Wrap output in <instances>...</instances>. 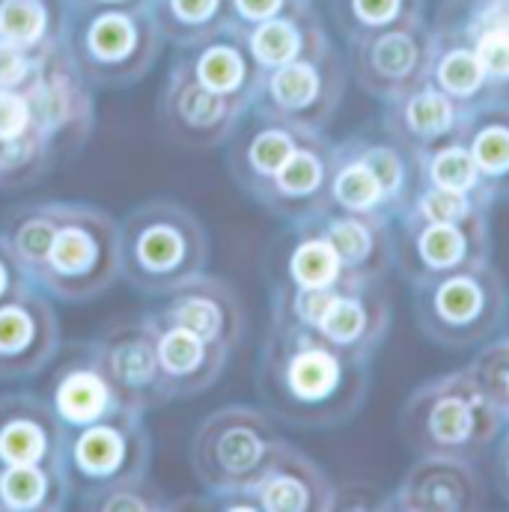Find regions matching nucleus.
<instances>
[{"label":"nucleus","instance_id":"obj_1","mask_svg":"<svg viewBox=\"0 0 509 512\" xmlns=\"http://www.w3.org/2000/svg\"><path fill=\"white\" fill-rule=\"evenodd\" d=\"M126 277L143 292H173L206 262V233L179 203L161 200L131 212L120 233Z\"/></svg>","mask_w":509,"mask_h":512},{"label":"nucleus","instance_id":"obj_2","mask_svg":"<svg viewBox=\"0 0 509 512\" xmlns=\"http://www.w3.org/2000/svg\"><path fill=\"white\" fill-rule=\"evenodd\" d=\"M51 212L54 236L36 274L60 298L84 301L90 295H99L123 268L120 227L105 212H96L90 206L51 203Z\"/></svg>","mask_w":509,"mask_h":512},{"label":"nucleus","instance_id":"obj_3","mask_svg":"<svg viewBox=\"0 0 509 512\" xmlns=\"http://www.w3.org/2000/svg\"><path fill=\"white\" fill-rule=\"evenodd\" d=\"M96 367L123 408L143 411L170 399L149 319L126 322L102 334L96 343Z\"/></svg>","mask_w":509,"mask_h":512},{"label":"nucleus","instance_id":"obj_4","mask_svg":"<svg viewBox=\"0 0 509 512\" xmlns=\"http://www.w3.org/2000/svg\"><path fill=\"white\" fill-rule=\"evenodd\" d=\"M57 346V322L48 301L15 292L0 301V376L21 379L45 367Z\"/></svg>","mask_w":509,"mask_h":512},{"label":"nucleus","instance_id":"obj_5","mask_svg":"<svg viewBox=\"0 0 509 512\" xmlns=\"http://www.w3.org/2000/svg\"><path fill=\"white\" fill-rule=\"evenodd\" d=\"M239 417L236 408L212 414L194 438V471L206 486L233 489L262 462V438Z\"/></svg>","mask_w":509,"mask_h":512},{"label":"nucleus","instance_id":"obj_6","mask_svg":"<svg viewBox=\"0 0 509 512\" xmlns=\"http://www.w3.org/2000/svg\"><path fill=\"white\" fill-rule=\"evenodd\" d=\"M146 450V438L137 435V426L123 420L120 414H102L87 423L84 435L72 447V468L96 483V492L123 480L143 477L146 468L131 465L134 453Z\"/></svg>","mask_w":509,"mask_h":512},{"label":"nucleus","instance_id":"obj_7","mask_svg":"<svg viewBox=\"0 0 509 512\" xmlns=\"http://www.w3.org/2000/svg\"><path fill=\"white\" fill-rule=\"evenodd\" d=\"M155 322L179 325L197 334L206 343L230 346L236 337V301L233 292L221 280H209L203 274L185 280L173 289V298L152 316Z\"/></svg>","mask_w":509,"mask_h":512},{"label":"nucleus","instance_id":"obj_8","mask_svg":"<svg viewBox=\"0 0 509 512\" xmlns=\"http://www.w3.org/2000/svg\"><path fill=\"white\" fill-rule=\"evenodd\" d=\"M149 325L155 331L158 364H161L170 399L197 393L218 376V367L224 364V346L206 343L188 328L155 322L152 316H149Z\"/></svg>","mask_w":509,"mask_h":512},{"label":"nucleus","instance_id":"obj_9","mask_svg":"<svg viewBox=\"0 0 509 512\" xmlns=\"http://www.w3.org/2000/svg\"><path fill=\"white\" fill-rule=\"evenodd\" d=\"M57 435L51 411L33 399H6L0 405V462L6 465H57Z\"/></svg>","mask_w":509,"mask_h":512},{"label":"nucleus","instance_id":"obj_10","mask_svg":"<svg viewBox=\"0 0 509 512\" xmlns=\"http://www.w3.org/2000/svg\"><path fill=\"white\" fill-rule=\"evenodd\" d=\"M221 96L224 93L203 87L197 78L176 87V93L164 102V123L170 134L194 146H203L206 140L218 137L215 128L230 114V105Z\"/></svg>","mask_w":509,"mask_h":512},{"label":"nucleus","instance_id":"obj_11","mask_svg":"<svg viewBox=\"0 0 509 512\" xmlns=\"http://www.w3.org/2000/svg\"><path fill=\"white\" fill-rule=\"evenodd\" d=\"M111 387L99 367H69L54 387V408L69 423H93L108 411Z\"/></svg>","mask_w":509,"mask_h":512},{"label":"nucleus","instance_id":"obj_12","mask_svg":"<svg viewBox=\"0 0 509 512\" xmlns=\"http://www.w3.org/2000/svg\"><path fill=\"white\" fill-rule=\"evenodd\" d=\"M57 465H6L0 474V501L9 510L57 507L48 495Z\"/></svg>","mask_w":509,"mask_h":512},{"label":"nucleus","instance_id":"obj_13","mask_svg":"<svg viewBox=\"0 0 509 512\" xmlns=\"http://www.w3.org/2000/svg\"><path fill=\"white\" fill-rule=\"evenodd\" d=\"M45 30V9L39 0H3L0 3V39L12 45H33Z\"/></svg>","mask_w":509,"mask_h":512},{"label":"nucleus","instance_id":"obj_14","mask_svg":"<svg viewBox=\"0 0 509 512\" xmlns=\"http://www.w3.org/2000/svg\"><path fill=\"white\" fill-rule=\"evenodd\" d=\"M289 384L304 399L325 396L337 384V364L325 352H301L289 367Z\"/></svg>","mask_w":509,"mask_h":512},{"label":"nucleus","instance_id":"obj_15","mask_svg":"<svg viewBox=\"0 0 509 512\" xmlns=\"http://www.w3.org/2000/svg\"><path fill=\"white\" fill-rule=\"evenodd\" d=\"M134 27L123 15H102L90 30V48L102 63H120L134 48Z\"/></svg>","mask_w":509,"mask_h":512},{"label":"nucleus","instance_id":"obj_16","mask_svg":"<svg viewBox=\"0 0 509 512\" xmlns=\"http://www.w3.org/2000/svg\"><path fill=\"white\" fill-rule=\"evenodd\" d=\"M242 75H245L242 57L236 51H230V48H212V51H206L200 57V63H197V72H194V78L203 87L215 90V93L236 90L239 81H242Z\"/></svg>","mask_w":509,"mask_h":512},{"label":"nucleus","instance_id":"obj_17","mask_svg":"<svg viewBox=\"0 0 509 512\" xmlns=\"http://www.w3.org/2000/svg\"><path fill=\"white\" fill-rule=\"evenodd\" d=\"M337 265H340V256H337V251L331 245L313 242V245H304L295 254V259H292V274L307 289H322V286H328L337 277Z\"/></svg>","mask_w":509,"mask_h":512},{"label":"nucleus","instance_id":"obj_18","mask_svg":"<svg viewBox=\"0 0 509 512\" xmlns=\"http://www.w3.org/2000/svg\"><path fill=\"white\" fill-rule=\"evenodd\" d=\"M271 90H274L277 105H283V108H304L316 96V75L304 63H289V66H283L274 75Z\"/></svg>","mask_w":509,"mask_h":512},{"label":"nucleus","instance_id":"obj_19","mask_svg":"<svg viewBox=\"0 0 509 512\" xmlns=\"http://www.w3.org/2000/svg\"><path fill=\"white\" fill-rule=\"evenodd\" d=\"M254 51L262 63H289L298 51V36L289 24L271 21L265 27H259L254 36Z\"/></svg>","mask_w":509,"mask_h":512},{"label":"nucleus","instance_id":"obj_20","mask_svg":"<svg viewBox=\"0 0 509 512\" xmlns=\"http://www.w3.org/2000/svg\"><path fill=\"white\" fill-rule=\"evenodd\" d=\"M379 194H382V185H379V179L370 173L367 164H364V167H349V170H343L340 179H337V197H340L346 206H352V209H364V206L376 203Z\"/></svg>","mask_w":509,"mask_h":512},{"label":"nucleus","instance_id":"obj_21","mask_svg":"<svg viewBox=\"0 0 509 512\" xmlns=\"http://www.w3.org/2000/svg\"><path fill=\"white\" fill-rule=\"evenodd\" d=\"M322 167L310 152H292L289 161L277 170V182L289 194H307L319 185Z\"/></svg>","mask_w":509,"mask_h":512},{"label":"nucleus","instance_id":"obj_22","mask_svg":"<svg viewBox=\"0 0 509 512\" xmlns=\"http://www.w3.org/2000/svg\"><path fill=\"white\" fill-rule=\"evenodd\" d=\"M33 128L27 96L15 90H0V143H12Z\"/></svg>","mask_w":509,"mask_h":512},{"label":"nucleus","instance_id":"obj_23","mask_svg":"<svg viewBox=\"0 0 509 512\" xmlns=\"http://www.w3.org/2000/svg\"><path fill=\"white\" fill-rule=\"evenodd\" d=\"M292 152H295L292 140L283 131H265V134L256 137L254 146H251V164L259 173L277 176V170L289 161Z\"/></svg>","mask_w":509,"mask_h":512},{"label":"nucleus","instance_id":"obj_24","mask_svg":"<svg viewBox=\"0 0 509 512\" xmlns=\"http://www.w3.org/2000/svg\"><path fill=\"white\" fill-rule=\"evenodd\" d=\"M432 173H435V182H438L441 188L465 191V188H471V182H474V161H471L465 152L450 149V152H444V155L435 161Z\"/></svg>","mask_w":509,"mask_h":512},{"label":"nucleus","instance_id":"obj_25","mask_svg":"<svg viewBox=\"0 0 509 512\" xmlns=\"http://www.w3.org/2000/svg\"><path fill=\"white\" fill-rule=\"evenodd\" d=\"M480 75H483L480 60H474L471 54H462V51L450 54L441 66V81L453 93H471L480 84Z\"/></svg>","mask_w":509,"mask_h":512},{"label":"nucleus","instance_id":"obj_26","mask_svg":"<svg viewBox=\"0 0 509 512\" xmlns=\"http://www.w3.org/2000/svg\"><path fill=\"white\" fill-rule=\"evenodd\" d=\"M438 307L447 319H471L480 310V292L468 280H450L441 289Z\"/></svg>","mask_w":509,"mask_h":512},{"label":"nucleus","instance_id":"obj_27","mask_svg":"<svg viewBox=\"0 0 509 512\" xmlns=\"http://www.w3.org/2000/svg\"><path fill=\"white\" fill-rule=\"evenodd\" d=\"M420 248H423V256L432 265H450V262H456L459 254H462V236L453 227L438 224V227H432V230L423 233Z\"/></svg>","mask_w":509,"mask_h":512},{"label":"nucleus","instance_id":"obj_28","mask_svg":"<svg viewBox=\"0 0 509 512\" xmlns=\"http://www.w3.org/2000/svg\"><path fill=\"white\" fill-rule=\"evenodd\" d=\"M319 325H322L325 334L334 337V340H352V337L361 331V325H364V313H361L358 304H352V301H337V298H334V304L328 307V313L322 316Z\"/></svg>","mask_w":509,"mask_h":512},{"label":"nucleus","instance_id":"obj_29","mask_svg":"<svg viewBox=\"0 0 509 512\" xmlns=\"http://www.w3.org/2000/svg\"><path fill=\"white\" fill-rule=\"evenodd\" d=\"M408 120L417 131L435 134V131L447 128V123H450V105L441 96H432V93L420 96V99H414V105L408 111Z\"/></svg>","mask_w":509,"mask_h":512},{"label":"nucleus","instance_id":"obj_30","mask_svg":"<svg viewBox=\"0 0 509 512\" xmlns=\"http://www.w3.org/2000/svg\"><path fill=\"white\" fill-rule=\"evenodd\" d=\"M468 426H471V420H468V411H465V405L462 402H456V399H447V402H441L438 408H435V417H432V432L441 438V441H462L465 435H468Z\"/></svg>","mask_w":509,"mask_h":512},{"label":"nucleus","instance_id":"obj_31","mask_svg":"<svg viewBox=\"0 0 509 512\" xmlns=\"http://www.w3.org/2000/svg\"><path fill=\"white\" fill-rule=\"evenodd\" d=\"M262 507L268 510H304L307 495L298 480L289 477H274L262 486Z\"/></svg>","mask_w":509,"mask_h":512},{"label":"nucleus","instance_id":"obj_32","mask_svg":"<svg viewBox=\"0 0 509 512\" xmlns=\"http://www.w3.org/2000/svg\"><path fill=\"white\" fill-rule=\"evenodd\" d=\"M474 158L486 167V170H504L509 167V134L501 128L486 131L477 146H474Z\"/></svg>","mask_w":509,"mask_h":512},{"label":"nucleus","instance_id":"obj_33","mask_svg":"<svg viewBox=\"0 0 509 512\" xmlns=\"http://www.w3.org/2000/svg\"><path fill=\"white\" fill-rule=\"evenodd\" d=\"M331 248L337 251L340 259L355 262V259H361V256L367 254L370 236H367V230L361 224H337L334 233H331Z\"/></svg>","mask_w":509,"mask_h":512},{"label":"nucleus","instance_id":"obj_34","mask_svg":"<svg viewBox=\"0 0 509 512\" xmlns=\"http://www.w3.org/2000/svg\"><path fill=\"white\" fill-rule=\"evenodd\" d=\"M376 60H379V66H382L384 72L402 75L411 66V60H414V48H411V42L405 36H387L376 48Z\"/></svg>","mask_w":509,"mask_h":512},{"label":"nucleus","instance_id":"obj_35","mask_svg":"<svg viewBox=\"0 0 509 512\" xmlns=\"http://www.w3.org/2000/svg\"><path fill=\"white\" fill-rule=\"evenodd\" d=\"M27 78V57L18 45L0 39V90H18Z\"/></svg>","mask_w":509,"mask_h":512},{"label":"nucleus","instance_id":"obj_36","mask_svg":"<svg viewBox=\"0 0 509 512\" xmlns=\"http://www.w3.org/2000/svg\"><path fill=\"white\" fill-rule=\"evenodd\" d=\"M426 215L438 224H453L465 215V200L459 191H450V188H441L435 194L426 197Z\"/></svg>","mask_w":509,"mask_h":512},{"label":"nucleus","instance_id":"obj_37","mask_svg":"<svg viewBox=\"0 0 509 512\" xmlns=\"http://www.w3.org/2000/svg\"><path fill=\"white\" fill-rule=\"evenodd\" d=\"M480 66L492 75H509V33H489L480 42Z\"/></svg>","mask_w":509,"mask_h":512},{"label":"nucleus","instance_id":"obj_38","mask_svg":"<svg viewBox=\"0 0 509 512\" xmlns=\"http://www.w3.org/2000/svg\"><path fill=\"white\" fill-rule=\"evenodd\" d=\"M21 274H24L21 259L0 239V301L15 295V292H24V277Z\"/></svg>","mask_w":509,"mask_h":512},{"label":"nucleus","instance_id":"obj_39","mask_svg":"<svg viewBox=\"0 0 509 512\" xmlns=\"http://www.w3.org/2000/svg\"><path fill=\"white\" fill-rule=\"evenodd\" d=\"M367 167H370V173L379 179L382 188H393V185L399 182V164H396V158H393L390 152H373V155L367 158Z\"/></svg>","mask_w":509,"mask_h":512},{"label":"nucleus","instance_id":"obj_40","mask_svg":"<svg viewBox=\"0 0 509 512\" xmlns=\"http://www.w3.org/2000/svg\"><path fill=\"white\" fill-rule=\"evenodd\" d=\"M331 304H334V295H328V292H322V289H310V292L301 298L298 310H301V316H304L307 322L319 325V322H322V316L328 313V307H331Z\"/></svg>","mask_w":509,"mask_h":512},{"label":"nucleus","instance_id":"obj_41","mask_svg":"<svg viewBox=\"0 0 509 512\" xmlns=\"http://www.w3.org/2000/svg\"><path fill=\"white\" fill-rule=\"evenodd\" d=\"M218 0H173V9L185 21H206L215 12Z\"/></svg>","mask_w":509,"mask_h":512},{"label":"nucleus","instance_id":"obj_42","mask_svg":"<svg viewBox=\"0 0 509 512\" xmlns=\"http://www.w3.org/2000/svg\"><path fill=\"white\" fill-rule=\"evenodd\" d=\"M355 3L367 21H387L396 9V0H355Z\"/></svg>","mask_w":509,"mask_h":512},{"label":"nucleus","instance_id":"obj_43","mask_svg":"<svg viewBox=\"0 0 509 512\" xmlns=\"http://www.w3.org/2000/svg\"><path fill=\"white\" fill-rule=\"evenodd\" d=\"M277 6L280 0H239V9L251 18H268Z\"/></svg>","mask_w":509,"mask_h":512},{"label":"nucleus","instance_id":"obj_44","mask_svg":"<svg viewBox=\"0 0 509 512\" xmlns=\"http://www.w3.org/2000/svg\"><path fill=\"white\" fill-rule=\"evenodd\" d=\"M0 507H3V501H0Z\"/></svg>","mask_w":509,"mask_h":512}]
</instances>
